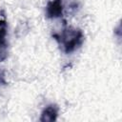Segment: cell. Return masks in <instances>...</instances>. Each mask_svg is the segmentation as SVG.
I'll use <instances>...</instances> for the list:
<instances>
[{
  "instance_id": "6da1fadb",
  "label": "cell",
  "mask_w": 122,
  "mask_h": 122,
  "mask_svg": "<svg viewBox=\"0 0 122 122\" xmlns=\"http://www.w3.org/2000/svg\"><path fill=\"white\" fill-rule=\"evenodd\" d=\"M53 37L62 46V49L66 53H70L77 50L84 40L83 32L80 30L70 27L63 29L61 32L54 33Z\"/></svg>"
},
{
  "instance_id": "7a4b0ae2",
  "label": "cell",
  "mask_w": 122,
  "mask_h": 122,
  "mask_svg": "<svg viewBox=\"0 0 122 122\" xmlns=\"http://www.w3.org/2000/svg\"><path fill=\"white\" fill-rule=\"evenodd\" d=\"M8 24L6 19L0 18V62L8 57Z\"/></svg>"
},
{
  "instance_id": "3957f363",
  "label": "cell",
  "mask_w": 122,
  "mask_h": 122,
  "mask_svg": "<svg viewBox=\"0 0 122 122\" xmlns=\"http://www.w3.org/2000/svg\"><path fill=\"white\" fill-rule=\"evenodd\" d=\"M62 0H49L46 7V14L49 18H57L63 14Z\"/></svg>"
},
{
  "instance_id": "277c9868",
  "label": "cell",
  "mask_w": 122,
  "mask_h": 122,
  "mask_svg": "<svg viewBox=\"0 0 122 122\" xmlns=\"http://www.w3.org/2000/svg\"><path fill=\"white\" fill-rule=\"evenodd\" d=\"M58 116V107L56 105H49L47 106L42 113H41V117H40V121L42 122H52L55 121L57 119Z\"/></svg>"
}]
</instances>
